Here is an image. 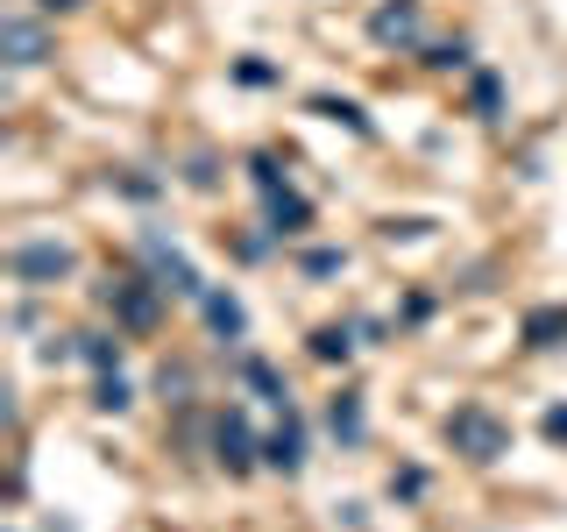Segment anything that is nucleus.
<instances>
[{
	"mask_svg": "<svg viewBox=\"0 0 567 532\" xmlns=\"http://www.w3.org/2000/svg\"><path fill=\"white\" fill-rule=\"evenodd\" d=\"M447 447L468 454V462H497V454H511V426L490 412V405H461L447 419Z\"/></svg>",
	"mask_w": 567,
	"mask_h": 532,
	"instance_id": "1",
	"label": "nucleus"
},
{
	"mask_svg": "<svg viewBox=\"0 0 567 532\" xmlns=\"http://www.w3.org/2000/svg\"><path fill=\"white\" fill-rule=\"evenodd\" d=\"M156 291H164V284H149V277H107V284H100L107 313H114L128 334H149V327H156Z\"/></svg>",
	"mask_w": 567,
	"mask_h": 532,
	"instance_id": "2",
	"label": "nucleus"
},
{
	"mask_svg": "<svg viewBox=\"0 0 567 532\" xmlns=\"http://www.w3.org/2000/svg\"><path fill=\"white\" fill-rule=\"evenodd\" d=\"M8 270H15V284L43 291V284L71 277V249H64V242H22V249L8 256Z\"/></svg>",
	"mask_w": 567,
	"mask_h": 532,
	"instance_id": "3",
	"label": "nucleus"
},
{
	"mask_svg": "<svg viewBox=\"0 0 567 532\" xmlns=\"http://www.w3.org/2000/svg\"><path fill=\"white\" fill-rule=\"evenodd\" d=\"M142 256L156 263V284H164V291H178V298H206L199 270H192V263H185V256H178V249L164 242V235H149V242H142Z\"/></svg>",
	"mask_w": 567,
	"mask_h": 532,
	"instance_id": "4",
	"label": "nucleus"
},
{
	"mask_svg": "<svg viewBox=\"0 0 567 532\" xmlns=\"http://www.w3.org/2000/svg\"><path fill=\"white\" fill-rule=\"evenodd\" d=\"M0 50H8V64H43V57H50L43 29H36L29 15H8V22H0Z\"/></svg>",
	"mask_w": 567,
	"mask_h": 532,
	"instance_id": "5",
	"label": "nucleus"
},
{
	"mask_svg": "<svg viewBox=\"0 0 567 532\" xmlns=\"http://www.w3.org/2000/svg\"><path fill=\"white\" fill-rule=\"evenodd\" d=\"M263 462H270V469H284V476H298V469H305V433H298V419H291V412H284V426L263 440Z\"/></svg>",
	"mask_w": 567,
	"mask_h": 532,
	"instance_id": "6",
	"label": "nucleus"
},
{
	"mask_svg": "<svg viewBox=\"0 0 567 532\" xmlns=\"http://www.w3.org/2000/svg\"><path fill=\"white\" fill-rule=\"evenodd\" d=\"M213 447H220V462H227V469H249V462H256V454H249V447H256V440H249V419H241V412H220Z\"/></svg>",
	"mask_w": 567,
	"mask_h": 532,
	"instance_id": "7",
	"label": "nucleus"
},
{
	"mask_svg": "<svg viewBox=\"0 0 567 532\" xmlns=\"http://www.w3.org/2000/svg\"><path fill=\"white\" fill-rule=\"evenodd\" d=\"M369 36H376L383 50H404V43L419 36V8H412V0H397V8H383V15L369 22Z\"/></svg>",
	"mask_w": 567,
	"mask_h": 532,
	"instance_id": "8",
	"label": "nucleus"
},
{
	"mask_svg": "<svg viewBox=\"0 0 567 532\" xmlns=\"http://www.w3.org/2000/svg\"><path fill=\"white\" fill-rule=\"evenodd\" d=\"M270 227H277V235H305V227H312V206H305L291 185H277V192H270Z\"/></svg>",
	"mask_w": 567,
	"mask_h": 532,
	"instance_id": "9",
	"label": "nucleus"
},
{
	"mask_svg": "<svg viewBox=\"0 0 567 532\" xmlns=\"http://www.w3.org/2000/svg\"><path fill=\"white\" fill-rule=\"evenodd\" d=\"M206 327H213L220 341H241V334H249V313H241L227 291H206Z\"/></svg>",
	"mask_w": 567,
	"mask_h": 532,
	"instance_id": "10",
	"label": "nucleus"
},
{
	"mask_svg": "<svg viewBox=\"0 0 567 532\" xmlns=\"http://www.w3.org/2000/svg\"><path fill=\"white\" fill-rule=\"evenodd\" d=\"M525 341H532V348H567V306L525 313Z\"/></svg>",
	"mask_w": 567,
	"mask_h": 532,
	"instance_id": "11",
	"label": "nucleus"
},
{
	"mask_svg": "<svg viewBox=\"0 0 567 532\" xmlns=\"http://www.w3.org/2000/svg\"><path fill=\"white\" fill-rule=\"evenodd\" d=\"M241 384H249L256 398H270V405H291V391H284V376L263 362V355H241Z\"/></svg>",
	"mask_w": 567,
	"mask_h": 532,
	"instance_id": "12",
	"label": "nucleus"
},
{
	"mask_svg": "<svg viewBox=\"0 0 567 532\" xmlns=\"http://www.w3.org/2000/svg\"><path fill=\"white\" fill-rule=\"evenodd\" d=\"M327 426H334V440H348V447H355V440H362V398H355V391H341V398L327 405Z\"/></svg>",
	"mask_w": 567,
	"mask_h": 532,
	"instance_id": "13",
	"label": "nucleus"
},
{
	"mask_svg": "<svg viewBox=\"0 0 567 532\" xmlns=\"http://www.w3.org/2000/svg\"><path fill=\"white\" fill-rule=\"evenodd\" d=\"M78 355L93 369H121V341H107V334H78Z\"/></svg>",
	"mask_w": 567,
	"mask_h": 532,
	"instance_id": "14",
	"label": "nucleus"
},
{
	"mask_svg": "<svg viewBox=\"0 0 567 532\" xmlns=\"http://www.w3.org/2000/svg\"><path fill=\"white\" fill-rule=\"evenodd\" d=\"M348 348H355L348 327H319V334H312V355H319V362H348Z\"/></svg>",
	"mask_w": 567,
	"mask_h": 532,
	"instance_id": "15",
	"label": "nucleus"
},
{
	"mask_svg": "<svg viewBox=\"0 0 567 532\" xmlns=\"http://www.w3.org/2000/svg\"><path fill=\"white\" fill-rule=\"evenodd\" d=\"M312 114H327V121H348L355 135H369V121H362V107H355V100H312Z\"/></svg>",
	"mask_w": 567,
	"mask_h": 532,
	"instance_id": "16",
	"label": "nucleus"
},
{
	"mask_svg": "<svg viewBox=\"0 0 567 532\" xmlns=\"http://www.w3.org/2000/svg\"><path fill=\"white\" fill-rule=\"evenodd\" d=\"M93 405H100V412H121V405H128V384H121V369H107V376H100Z\"/></svg>",
	"mask_w": 567,
	"mask_h": 532,
	"instance_id": "17",
	"label": "nucleus"
},
{
	"mask_svg": "<svg viewBox=\"0 0 567 532\" xmlns=\"http://www.w3.org/2000/svg\"><path fill=\"white\" fill-rule=\"evenodd\" d=\"M497 100H504L497 79H490V71H475V114H482V121H497Z\"/></svg>",
	"mask_w": 567,
	"mask_h": 532,
	"instance_id": "18",
	"label": "nucleus"
},
{
	"mask_svg": "<svg viewBox=\"0 0 567 532\" xmlns=\"http://www.w3.org/2000/svg\"><path fill=\"white\" fill-rule=\"evenodd\" d=\"M234 79H241V86H270V79H277V71H270L263 57H241V64H234Z\"/></svg>",
	"mask_w": 567,
	"mask_h": 532,
	"instance_id": "19",
	"label": "nucleus"
},
{
	"mask_svg": "<svg viewBox=\"0 0 567 532\" xmlns=\"http://www.w3.org/2000/svg\"><path fill=\"white\" fill-rule=\"evenodd\" d=\"M334 270H341V249H312L305 256V277H334Z\"/></svg>",
	"mask_w": 567,
	"mask_h": 532,
	"instance_id": "20",
	"label": "nucleus"
},
{
	"mask_svg": "<svg viewBox=\"0 0 567 532\" xmlns=\"http://www.w3.org/2000/svg\"><path fill=\"white\" fill-rule=\"evenodd\" d=\"M426 490V476L419 469H404V476H390V497H419Z\"/></svg>",
	"mask_w": 567,
	"mask_h": 532,
	"instance_id": "21",
	"label": "nucleus"
},
{
	"mask_svg": "<svg viewBox=\"0 0 567 532\" xmlns=\"http://www.w3.org/2000/svg\"><path fill=\"white\" fill-rule=\"evenodd\" d=\"M546 440H567V405H553V412H546Z\"/></svg>",
	"mask_w": 567,
	"mask_h": 532,
	"instance_id": "22",
	"label": "nucleus"
},
{
	"mask_svg": "<svg viewBox=\"0 0 567 532\" xmlns=\"http://www.w3.org/2000/svg\"><path fill=\"white\" fill-rule=\"evenodd\" d=\"M43 8H50V15H57V8H86V0H43Z\"/></svg>",
	"mask_w": 567,
	"mask_h": 532,
	"instance_id": "23",
	"label": "nucleus"
}]
</instances>
